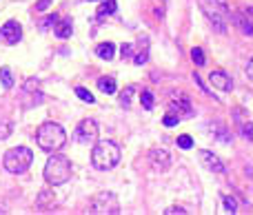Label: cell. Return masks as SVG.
Wrapping results in <instances>:
<instances>
[{
	"label": "cell",
	"mask_w": 253,
	"mask_h": 215,
	"mask_svg": "<svg viewBox=\"0 0 253 215\" xmlns=\"http://www.w3.org/2000/svg\"><path fill=\"white\" fill-rule=\"evenodd\" d=\"M98 89H100L102 93H107V96H114V93L118 91V84H116L114 78H105V75H102V78L98 80Z\"/></svg>",
	"instance_id": "cell-19"
},
{
	"label": "cell",
	"mask_w": 253,
	"mask_h": 215,
	"mask_svg": "<svg viewBox=\"0 0 253 215\" xmlns=\"http://www.w3.org/2000/svg\"><path fill=\"white\" fill-rule=\"evenodd\" d=\"M175 144L180 146V149H191L193 146V140H191V136H178V140H175Z\"/></svg>",
	"instance_id": "cell-27"
},
{
	"label": "cell",
	"mask_w": 253,
	"mask_h": 215,
	"mask_svg": "<svg viewBox=\"0 0 253 215\" xmlns=\"http://www.w3.org/2000/svg\"><path fill=\"white\" fill-rule=\"evenodd\" d=\"M233 20H236V25L242 29V34L253 36V20H251V16L247 11H240L236 18H233Z\"/></svg>",
	"instance_id": "cell-17"
},
{
	"label": "cell",
	"mask_w": 253,
	"mask_h": 215,
	"mask_svg": "<svg viewBox=\"0 0 253 215\" xmlns=\"http://www.w3.org/2000/svg\"><path fill=\"white\" fill-rule=\"evenodd\" d=\"M207 131H209L218 142H222V144L231 142V133H229V129L224 127L222 122H218V120H215V122H209V124H207Z\"/></svg>",
	"instance_id": "cell-13"
},
{
	"label": "cell",
	"mask_w": 253,
	"mask_h": 215,
	"mask_svg": "<svg viewBox=\"0 0 253 215\" xmlns=\"http://www.w3.org/2000/svg\"><path fill=\"white\" fill-rule=\"evenodd\" d=\"M116 9H118V2H116V0H105V2L98 7V11H96L98 20H102V18H107V16H111V13H116Z\"/></svg>",
	"instance_id": "cell-18"
},
{
	"label": "cell",
	"mask_w": 253,
	"mask_h": 215,
	"mask_svg": "<svg viewBox=\"0 0 253 215\" xmlns=\"http://www.w3.org/2000/svg\"><path fill=\"white\" fill-rule=\"evenodd\" d=\"M149 155H151V162H153V167H156V169H160V171H167V169L171 167V155L167 153L165 149H153Z\"/></svg>",
	"instance_id": "cell-14"
},
{
	"label": "cell",
	"mask_w": 253,
	"mask_h": 215,
	"mask_svg": "<svg viewBox=\"0 0 253 215\" xmlns=\"http://www.w3.org/2000/svg\"><path fill=\"white\" fill-rule=\"evenodd\" d=\"M224 211L227 213H236L238 211V202H236V198H233V195H224Z\"/></svg>",
	"instance_id": "cell-23"
},
{
	"label": "cell",
	"mask_w": 253,
	"mask_h": 215,
	"mask_svg": "<svg viewBox=\"0 0 253 215\" xmlns=\"http://www.w3.org/2000/svg\"><path fill=\"white\" fill-rule=\"evenodd\" d=\"M96 56L100 58V60H114V56H116V44L114 42H100L96 47Z\"/></svg>",
	"instance_id": "cell-16"
},
{
	"label": "cell",
	"mask_w": 253,
	"mask_h": 215,
	"mask_svg": "<svg viewBox=\"0 0 253 215\" xmlns=\"http://www.w3.org/2000/svg\"><path fill=\"white\" fill-rule=\"evenodd\" d=\"M74 138H76V142H78V144H93V142L98 140V124H96V120H83V122L78 124V129H76Z\"/></svg>",
	"instance_id": "cell-7"
},
{
	"label": "cell",
	"mask_w": 253,
	"mask_h": 215,
	"mask_svg": "<svg viewBox=\"0 0 253 215\" xmlns=\"http://www.w3.org/2000/svg\"><path fill=\"white\" fill-rule=\"evenodd\" d=\"M140 102H142V107L147 111L153 109V93L151 91H142V96H140Z\"/></svg>",
	"instance_id": "cell-25"
},
{
	"label": "cell",
	"mask_w": 253,
	"mask_h": 215,
	"mask_svg": "<svg viewBox=\"0 0 253 215\" xmlns=\"http://www.w3.org/2000/svg\"><path fill=\"white\" fill-rule=\"evenodd\" d=\"M0 36H2L4 40H7L9 44H16L18 40L22 38V27L18 20H7L2 25V29H0Z\"/></svg>",
	"instance_id": "cell-10"
},
{
	"label": "cell",
	"mask_w": 253,
	"mask_h": 215,
	"mask_svg": "<svg viewBox=\"0 0 253 215\" xmlns=\"http://www.w3.org/2000/svg\"><path fill=\"white\" fill-rule=\"evenodd\" d=\"M209 82L213 84L215 89H220V91H231L233 89V80L229 78L227 71H213V73L209 75Z\"/></svg>",
	"instance_id": "cell-12"
},
{
	"label": "cell",
	"mask_w": 253,
	"mask_h": 215,
	"mask_svg": "<svg viewBox=\"0 0 253 215\" xmlns=\"http://www.w3.org/2000/svg\"><path fill=\"white\" fill-rule=\"evenodd\" d=\"M198 158H200V162L205 164L209 171H213V173H224V164H222V160L218 158V155L213 153V151H207V149H200L198 151Z\"/></svg>",
	"instance_id": "cell-9"
},
{
	"label": "cell",
	"mask_w": 253,
	"mask_h": 215,
	"mask_svg": "<svg viewBox=\"0 0 253 215\" xmlns=\"http://www.w3.org/2000/svg\"><path fill=\"white\" fill-rule=\"evenodd\" d=\"M89 213H120V204L114 193H100L89 204Z\"/></svg>",
	"instance_id": "cell-6"
},
{
	"label": "cell",
	"mask_w": 253,
	"mask_h": 215,
	"mask_svg": "<svg viewBox=\"0 0 253 215\" xmlns=\"http://www.w3.org/2000/svg\"><path fill=\"white\" fill-rule=\"evenodd\" d=\"M36 142L42 151L47 153H53V151H60L67 142V133L65 129L58 122H42L36 131Z\"/></svg>",
	"instance_id": "cell-1"
},
{
	"label": "cell",
	"mask_w": 253,
	"mask_h": 215,
	"mask_svg": "<svg viewBox=\"0 0 253 215\" xmlns=\"http://www.w3.org/2000/svg\"><path fill=\"white\" fill-rule=\"evenodd\" d=\"M131 96H133V84H129V87L125 89V93H123V96H120V105H123L125 109L131 105Z\"/></svg>",
	"instance_id": "cell-26"
},
{
	"label": "cell",
	"mask_w": 253,
	"mask_h": 215,
	"mask_svg": "<svg viewBox=\"0 0 253 215\" xmlns=\"http://www.w3.org/2000/svg\"><path fill=\"white\" fill-rule=\"evenodd\" d=\"M215 2H218V4H220V7H222V9H224V11H227V9H229L227 0H215Z\"/></svg>",
	"instance_id": "cell-33"
},
{
	"label": "cell",
	"mask_w": 253,
	"mask_h": 215,
	"mask_svg": "<svg viewBox=\"0 0 253 215\" xmlns=\"http://www.w3.org/2000/svg\"><path fill=\"white\" fill-rule=\"evenodd\" d=\"M147 58H149V53H147V51H140L138 56L133 58V62H135V65H144V62H147Z\"/></svg>",
	"instance_id": "cell-30"
},
{
	"label": "cell",
	"mask_w": 253,
	"mask_h": 215,
	"mask_svg": "<svg viewBox=\"0 0 253 215\" xmlns=\"http://www.w3.org/2000/svg\"><path fill=\"white\" fill-rule=\"evenodd\" d=\"M76 96H78L80 100H84L87 105H93V102H96L93 93H91V91H87V89H83V87H76Z\"/></svg>",
	"instance_id": "cell-21"
},
{
	"label": "cell",
	"mask_w": 253,
	"mask_h": 215,
	"mask_svg": "<svg viewBox=\"0 0 253 215\" xmlns=\"http://www.w3.org/2000/svg\"><path fill=\"white\" fill-rule=\"evenodd\" d=\"M49 4H51V0H40V2L36 4V11H44V9H47Z\"/></svg>",
	"instance_id": "cell-31"
},
{
	"label": "cell",
	"mask_w": 253,
	"mask_h": 215,
	"mask_svg": "<svg viewBox=\"0 0 253 215\" xmlns=\"http://www.w3.org/2000/svg\"><path fill=\"white\" fill-rule=\"evenodd\" d=\"M53 34L58 36L60 40H67L71 34H74V22H71V18H62V20L56 22V29H53Z\"/></svg>",
	"instance_id": "cell-15"
},
{
	"label": "cell",
	"mask_w": 253,
	"mask_h": 215,
	"mask_svg": "<svg viewBox=\"0 0 253 215\" xmlns=\"http://www.w3.org/2000/svg\"><path fill=\"white\" fill-rule=\"evenodd\" d=\"M191 58H193V62H196L198 67H202L207 62V58H205V51H202L200 47H193L191 49Z\"/></svg>",
	"instance_id": "cell-22"
},
{
	"label": "cell",
	"mask_w": 253,
	"mask_h": 215,
	"mask_svg": "<svg viewBox=\"0 0 253 215\" xmlns=\"http://www.w3.org/2000/svg\"><path fill=\"white\" fill-rule=\"evenodd\" d=\"M31 162H34V153H31V149H27V146H13L2 158L4 169H7L9 173H13V176L25 173L27 169L31 167Z\"/></svg>",
	"instance_id": "cell-4"
},
{
	"label": "cell",
	"mask_w": 253,
	"mask_h": 215,
	"mask_svg": "<svg viewBox=\"0 0 253 215\" xmlns=\"http://www.w3.org/2000/svg\"><path fill=\"white\" fill-rule=\"evenodd\" d=\"M165 213H167V215H184L187 211H184L182 207H169V209H167Z\"/></svg>",
	"instance_id": "cell-29"
},
{
	"label": "cell",
	"mask_w": 253,
	"mask_h": 215,
	"mask_svg": "<svg viewBox=\"0 0 253 215\" xmlns=\"http://www.w3.org/2000/svg\"><path fill=\"white\" fill-rule=\"evenodd\" d=\"M233 118H236V127L238 131H240V136L245 138V140L253 142V120L249 118V113H245V109H233Z\"/></svg>",
	"instance_id": "cell-8"
},
{
	"label": "cell",
	"mask_w": 253,
	"mask_h": 215,
	"mask_svg": "<svg viewBox=\"0 0 253 215\" xmlns=\"http://www.w3.org/2000/svg\"><path fill=\"white\" fill-rule=\"evenodd\" d=\"M0 80H2V87L4 89H11L13 87V73H11V69H0Z\"/></svg>",
	"instance_id": "cell-20"
},
{
	"label": "cell",
	"mask_w": 253,
	"mask_h": 215,
	"mask_svg": "<svg viewBox=\"0 0 253 215\" xmlns=\"http://www.w3.org/2000/svg\"><path fill=\"white\" fill-rule=\"evenodd\" d=\"M180 122V115L178 113H173V111H169V113L165 115V118H162V124H165V127H175V124Z\"/></svg>",
	"instance_id": "cell-24"
},
{
	"label": "cell",
	"mask_w": 253,
	"mask_h": 215,
	"mask_svg": "<svg viewBox=\"0 0 253 215\" xmlns=\"http://www.w3.org/2000/svg\"><path fill=\"white\" fill-rule=\"evenodd\" d=\"M171 111L173 113H178L180 118H189V115H193V107H191V102H189V98L187 96H178V100H171Z\"/></svg>",
	"instance_id": "cell-11"
},
{
	"label": "cell",
	"mask_w": 253,
	"mask_h": 215,
	"mask_svg": "<svg viewBox=\"0 0 253 215\" xmlns=\"http://www.w3.org/2000/svg\"><path fill=\"white\" fill-rule=\"evenodd\" d=\"M69 178H71V162H69V158L53 151L51 158H49L47 164H44V180H47L49 184L58 186V184H65Z\"/></svg>",
	"instance_id": "cell-3"
},
{
	"label": "cell",
	"mask_w": 253,
	"mask_h": 215,
	"mask_svg": "<svg viewBox=\"0 0 253 215\" xmlns=\"http://www.w3.org/2000/svg\"><path fill=\"white\" fill-rule=\"evenodd\" d=\"M120 158H123V151H120V146L116 144L114 140L98 142L91 151V164L98 171H109V169H114L116 164L120 162Z\"/></svg>",
	"instance_id": "cell-2"
},
{
	"label": "cell",
	"mask_w": 253,
	"mask_h": 215,
	"mask_svg": "<svg viewBox=\"0 0 253 215\" xmlns=\"http://www.w3.org/2000/svg\"><path fill=\"white\" fill-rule=\"evenodd\" d=\"M247 75H249V78L253 80V58L249 60V65H247Z\"/></svg>",
	"instance_id": "cell-32"
},
{
	"label": "cell",
	"mask_w": 253,
	"mask_h": 215,
	"mask_svg": "<svg viewBox=\"0 0 253 215\" xmlns=\"http://www.w3.org/2000/svg\"><path fill=\"white\" fill-rule=\"evenodd\" d=\"M200 9H202V13L207 16V22H209L218 34H227V20H224V16L220 13L218 2H215V0H200Z\"/></svg>",
	"instance_id": "cell-5"
},
{
	"label": "cell",
	"mask_w": 253,
	"mask_h": 215,
	"mask_svg": "<svg viewBox=\"0 0 253 215\" xmlns=\"http://www.w3.org/2000/svg\"><path fill=\"white\" fill-rule=\"evenodd\" d=\"M120 56H123L125 60H126V58L133 56V44H131V42H125L123 47H120Z\"/></svg>",
	"instance_id": "cell-28"
}]
</instances>
